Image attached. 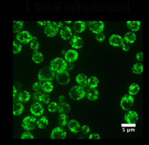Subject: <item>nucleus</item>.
Listing matches in <instances>:
<instances>
[{
    "instance_id": "43",
    "label": "nucleus",
    "mask_w": 149,
    "mask_h": 145,
    "mask_svg": "<svg viewBox=\"0 0 149 145\" xmlns=\"http://www.w3.org/2000/svg\"><path fill=\"white\" fill-rule=\"evenodd\" d=\"M88 138L90 139H100V137L97 133H92L89 135Z\"/></svg>"
},
{
    "instance_id": "33",
    "label": "nucleus",
    "mask_w": 149,
    "mask_h": 145,
    "mask_svg": "<svg viewBox=\"0 0 149 145\" xmlns=\"http://www.w3.org/2000/svg\"><path fill=\"white\" fill-rule=\"evenodd\" d=\"M68 117L65 113H61L58 118V122L61 126H65L68 124Z\"/></svg>"
},
{
    "instance_id": "14",
    "label": "nucleus",
    "mask_w": 149,
    "mask_h": 145,
    "mask_svg": "<svg viewBox=\"0 0 149 145\" xmlns=\"http://www.w3.org/2000/svg\"><path fill=\"white\" fill-rule=\"evenodd\" d=\"M79 57V53L75 50L72 49L68 50L65 53L64 58L66 61L72 62L77 60Z\"/></svg>"
},
{
    "instance_id": "49",
    "label": "nucleus",
    "mask_w": 149,
    "mask_h": 145,
    "mask_svg": "<svg viewBox=\"0 0 149 145\" xmlns=\"http://www.w3.org/2000/svg\"><path fill=\"white\" fill-rule=\"evenodd\" d=\"M78 12H81V5L80 4H79L78 6Z\"/></svg>"
},
{
    "instance_id": "30",
    "label": "nucleus",
    "mask_w": 149,
    "mask_h": 145,
    "mask_svg": "<svg viewBox=\"0 0 149 145\" xmlns=\"http://www.w3.org/2000/svg\"><path fill=\"white\" fill-rule=\"evenodd\" d=\"M143 65L142 63H136L133 65L132 70V72L136 74H141L143 71Z\"/></svg>"
},
{
    "instance_id": "55",
    "label": "nucleus",
    "mask_w": 149,
    "mask_h": 145,
    "mask_svg": "<svg viewBox=\"0 0 149 145\" xmlns=\"http://www.w3.org/2000/svg\"><path fill=\"white\" fill-rule=\"evenodd\" d=\"M59 10L60 11V10H61V7H60V6H59Z\"/></svg>"
},
{
    "instance_id": "17",
    "label": "nucleus",
    "mask_w": 149,
    "mask_h": 145,
    "mask_svg": "<svg viewBox=\"0 0 149 145\" xmlns=\"http://www.w3.org/2000/svg\"><path fill=\"white\" fill-rule=\"evenodd\" d=\"M68 127L69 130L74 134L79 133L81 128L79 123L74 119H72L68 123Z\"/></svg>"
},
{
    "instance_id": "22",
    "label": "nucleus",
    "mask_w": 149,
    "mask_h": 145,
    "mask_svg": "<svg viewBox=\"0 0 149 145\" xmlns=\"http://www.w3.org/2000/svg\"><path fill=\"white\" fill-rule=\"evenodd\" d=\"M99 95L98 91L95 88L88 89L86 93L87 98L91 101H95L97 100Z\"/></svg>"
},
{
    "instance_id": "42",
    "label": "nucleus",
    "mask_w": 149,
    "mask_h": 145,
    "mask_svg": "<svg viewBox=\"0 0 149 145\" xmlns=\"http://www.w3.org/2000/svg\"><path fill=\"white\" fill-rule=\"evenodd\" d=\"M136 58L139 61H142L143 59V52H139L137 53L136 55Z\"/></svg>"
},
{
    "instance_id": "50",
    "label": "nucleus",
    "mask_w": 149,
    "mask_h": 145,
    "mask_svg": "<svg viewBox=\"0 0 149 145\" xmlns=\"http://www.w3.org/2000/svg\"><path fill=\"white\" fill-rule=\"evenodd\" d=\"M54 12H55L56 11V5H54Z\"/></svg>"
},
{
    "instance_id": "46",
    "label": "nucleus",
    "mask_w": 149,
    "mask_h": 145,
    "mask_svg": "<svg viewBox=\"0 0 149 145\" xmlns=\"http://www.w3.org/2000/svg\"><path fill=\"white\" fill-rule=\"evenodd\" d=\"M41 92L39 91H36L33 94V97L34 99L36 100H38V98L40 95L42 93Z\"/></svg>"
},
{
    "instance_id": "44",
    "label": "nucleus",
    "mask_w": 149,
    "mask_h": 145,
    "mask_svg": "<svg viewBox=\"0 0 149 145\" xmlns=\"http://www.w3.org/2000/svg\"><path fill=\"white\" fill-rule=\"evenodd\" d=\"M129 44L125 42H124L122 45V48L123 50L125 51H128L130 48V46Z\"/></svg>"
},
{
    "instance_id": "15",
    "label": "nucleus",
    "mask_w": 149,
    "mask_h": 145,
    "mask_svg": "<svg viewBox=\"0 0 149 145\" xmlns=\"http://www.w3.org/2000/svg\"><path fill=\"white\" fill-rule=\"evenodd\" d=\"M70 43L71 46L75 49L81 48L83 45V41L81 37L75 35H74L71 39Z\"/></svg>"
},
{
    "instance_id": "1",
    "label": "nucleus",
    "mask_w": 149,
    "mask_h": 145,
    "mask_svg": "<svg viewBox=\"0 0 149 145\" xmlns=\"http://www.w3.org/2000/svg\"><path fill=\"white\" fill-rule=\"evenodd\" d=\"M63 25L61 22H50L44 29V33L48 37H53L56 36L59 32V28Z\"/></svg>"
},
{
    "instance_id": "8",
    "label": "nucleus",
    "mask_w": 149,
    "mask_h": 145,
    "mask_svg": "<svg viewBox=\"0 0 149 145\" xmlns=\"http://www.w3.org/2000/svg\"><path fill=\"white\" fill-rule=\"evenodd\" d=\"M134 97L131 95H125L121 98L120 101V106L125 111L129 110L134 103Z\"/></svg>"
},
{
    "instance_id": "29",
    "label": "nucleus",
    "mask_w": 149,
    "mask_h": 145,
    "mask_svg": "<svg viewBox=\"0 0 149 145\" xmlns=\"http://www.w3.org/2000/svg\"><path fill=\"white\" fill-rule=\"evenodd\" d=\"M99 80L97 77L95 76H91L87 80V84L90 88H95L98 85Z\"/></svg>"
},
{
    "instance_id": "3",
    "label": "nucleus",
    "mask_w": 149,
    "mask_h": 145,
    "mask_svg": "<svg viewBox=\"0 0 149 145\" xmlns=\"http://www.w3.org/2000/svg\"><path fill=\"white\" fill-rule=\"evenodd\" d=\"M55 75L54 72L50 67H46L39 71L38 77L40 81H51L54 79Z\"/></svg>"
},
{
    "instance_id": "5",
    "label": "nucleus",
    "mask_w": 149,
    "mask_h": 145,
    "mask_svg": "<svg viewBox=\"0 0 149 145\" xmlns=\"http://www.w3.org/2000/svg\"><path fill=\"white\" fill-rule=\"evenodd\" d=\"M36 118L31 116H27L24 117L21 123V126L24 129L27 131L34 130L36 125Z\"/></svg>"
},
{
    "instance_id": "26",
    "label": "nucleus",
    "mask_w": 149,
    "mask_h": 145,
    "mask_svg": "<svg viewBox=\"0 0 149 145\" xmlns=\"http://www.w3.org/2000/svg\"><path fill=\"white\" fill-rule=\"evenodd\" d=\"M136 39V36L135 33L130 31L127 32L124 37V40L125 42L129 44L134 43Z\"/></svg>"
},
{
    "instance_id": "51",
    "label": "nucleus",
    "mask_w": 149,
    "mask_h": 145,
    "mask_svg": "<svg viewBox=\"0 0 149 145\" xmlns=\"http://www.w3.org/2000/svg\"><path fill=\"white\" fill-rule=\"evenodd\" d=\"M128 12H129V2H128Z\"/></svg>"
},
{
    "instance_id": "56",
    "label": "nucleus",
    "mask_w": 149,
    "mask_h": 145,
    "mask_svg": "<svg viewBox=\"0 0 149 145\" xmlns=\"http://www.w3.org/2000/svg\"><path fill=\"white\" fill-rule=\"evenodd\" d=\"M34 10V12H36V9L35 8V9Z\"/></svg>"
},
{
    "instance_id": "52",
    "label": "nucleus",
    "mask_w": 149,
    "mask_h": 145,
    "mask_svg": "<svg viewBox=\"0 0 149 145\" xmlns=\"http://www.w3.org/2000/svg\"><path fill=\"white\" fill-rule=\"evenodd\" d=\"M56 11L57 12H58V6H56Z\"/></svg>"
},
{
    "instance_id": "20",
    "label": "nucleus",
    "mask_w": 149,
    "mask_h": 145,
    "mask_svg": "<svg viewBox=\"0 0 149 145\" xmlns=\"http://www.w3.org/2000/svg\"><path fill=\"white\" fill-rule=\"evenodd\" d=\"M126 22L128 28L133 32L138 31L141 27V22L139 21L128 20Z\"/></svg>"
},
{
    "instance_id": "9",
    "label": "nucleus",
    "mask_w": 149,
    "mask_h": 145,
    "mask_svg": "<svg viewBox=\"0 0 149 145\" xmlns=\"http://www.w3.org/2000/svg\"><path fill=\"white\" fill-rule=\"evenodd\" d=\"M66 135V132L62 128L57 126L52 130L50 138L52 139H63L65 138Z\"/></svg>"
},
{
    "instance_id": "54",
    "label": "nucleus",
    "mask_w": 149,
    "mask_h": 145,
    "mask_svg": "<svg viewBox=\"0 0 149 145\" xmlns=\"http://www.w3.org/2000/svg\"><path fill=\"white\" fill-rule=\"evenodd\" d=\"M77 11L78 10V6H77Z\"/></svg>"
},
{
    "instance_id": "24",
    "label": "nucleus",
    "mask_w": 149,
    "mask_h": 145,
    "mask_svg": "<svg viewBox=\"0 0 149 145\" xmlns=\"http://www.w3.org/2000/svg\"><path fill=\"white\" fill-rule=\"evenodd\" d=\"M31 97L30 93L28 91L24 90L19 93L18 95V98L20 101L26 103L29 101Z\"/></svg>"
},
{
    "instance_id": "45",
    "label": "nucleus",
    "mask_w": 149,
    "mask_h": 145,
    "mask_svg": "<svg viewBox=\"0 0 149 145\" xmlns=\"http://www.w3.org/2000/svg\"><path fill=\"white\" fill-rule=\"evenodd\" d=\"M36 22L38 24L41 26H46L50 22V21H37Z\"/></svg>"
},
{
    "instance_id": "28",
    "label": "nucleus",
    "mask_w": 149,
    "mask_h": 145,
    "mask_svg": "<svg viewBox=\"0 0 149 145\" xmlns=\"http://www.w3.org/2000/svg\"><path fill=\"white\" fill-rule=\"evenodd\" d=\"M49 123L47 117L45 116H43L36 121V125L39 128L43 129L47 127Z\"/></svg>"
},
{
    "instance_id": "39",
    "label": "nucleus",
    "mask_w": 149,
    "mask_h": 145,
    "mask_svg": "<svg viewBox=\"0 0 149 145\" xmlns=\"http://www.w3.org/2000/svg\"><path fill=\"white\" fill-rule=\"evenodd\" d=\"M42 83L40 82H36L34 83L32 85V88L35 91H38L41 89Z\"/></svg>"
},
{
    "instance_id": "41",
    "label": "nucleus",
    "mask_w": 149,
    "mask_h": 145,
    "mask_svg": "<svg viewBox=\"0 0 149 145\" xmlns=\"http://www.w3.org/2000/svg\"><path fill=\"white\" fill-rule=\"evenodd\" d=\"M80 130L82 133L86 134L90 132V128L88 126L85 125L82 126Z\"/></svg>"
},
{
    "instance_id": "47",
    "label": "nucleus",
    "mask_w": 149,
    "mask_h": 145,
    "mask_svg": "<svg viewBox=\"0 0 149 145\" xmlns=\"http://www.w3.org/2000/svg\"><path fill=\"white\" fill-rule=\"evenodd\" d=\"M13 98H14L15 97L17 94V89L15 86H13Z\"/></svg>"
},
{
    "instance_id": "35",
    "label": "nucleus",
    "mask_w": 149,
    "mask_h": 145,
    "mask_svg": "<svg viewBox=\"0 0 149 145\" xmlns=\"http://www.w3.org/2000/svg\"><path fill=\"white\" fill-rule=\"evenodd\" d=\"M50 100V97L48 94L42 93L40 95L38 98L39 101L46 104L49 103Z\"/></svg>"
},
{
    "instance_id": "12",
    "label": "nucleus",
    "mask_w": 149,
    "mask_h": 145,
    "mask_svg": "<svg viewBox=\"0 0 149 145\" xmlns=\"http://www.w3.org/2000/svg\"><path fill=\"white\" fill-rule=\"evenodd\" d=\"M139 116L136 112L133 110H129L124 115V119L128 123H136L138 121Z\"/></svg>"
},
{
    "instance_id": "16",
    "label": "nucleus",
    "mask_w": 149,
    "mask_h": 145,
    "mask_svg": "<svg viewBox=\"0 0 149 145\" xmlns=\"http://www.w3.org/2000/svg\"><path fill=\"white\" fill-rule=\"evenodd\" d=\"M57 111L60 113H65L69 112L70 110V105L65 101V99L58 101Z\"/></svg>"
},
{
    "instance_id": "23",
    "label": "nucleus",
    "mask_w": 149,
    "mask_h": 145,
    "mask_svg": "<svg viewBox=\"0 0 149 145\" xmlns=\"http://www.w3.org/2000/svg\"><path fill=\"white\" fill-rule=\"evenodd\" d=\"M76 82L81 86H85L87 85V78L85 74L79 73L77 75L75 78Z\"/></svg>"
},
{
    "instance_id": "2",
    "label": "nucleus",
    "mask_w": 149,
    "mask_h": 145,
    "mask_svg": "<svg viewBox=\"0 0 149 145\" xmlns=\"http://www.w3.org/2000/svg\"><path fill=\"white\" fill-rule=\"evenodd\" d=\"M50 67L55 72L58 73L64 71L67 67L66 61L60 57L53 58L50 62Z\"/></svg>"
},
{
    "instance_id": "37",
    "label": "nucleus",
    "mask_w": 149,
    "mask_h": 145,
    "mask_svg": "<svg viewBox=\"0 0 149 145\" xmlns=\"http://www.w3.org/2000/svg\"><path fill=\"white\" fill-rule=\"evenodd\" d=\"M34 138L33 135L28 131L23 132L20 137V139H32Z\"/></svg>"
},
{
    "instance_id": "27",
    "label": "nucleus",
    "mask_w": 149,
    "mask_h": 145,
    "mask_svg": "<svg viewBox=\"0 0 149 145\" xmlns=\"http://www.w3.org/2000/svg\"><path fill=\"white\" fill-rule=\"evenodd\" d=\"M41 89L45 92L50 93L53 90V83L51 81H45L42 83Z\"/></svg>"
},
{
    "instance_id": "6",
    "label": "nucleus",
    "mask_w": 149,
    "mask_h": 145,
    "mask_svg": "<svg viewBox=\"0 0 149 145\" xmlns=\"http://www.w3.org/2000/svg\"><path fill=\"white\" fill-rule=\"evenodd\" d=\"M16 39L20 42L27 44L36 38L33 37L27 31H23L18 33L16 36Z\"/></svg>"
},
{
    "instance_id": "19",
    "label": "nucleus",
    "mask_w": 149,
    "mask_h": 145,
    "mask_svg": "<svg viewBox=\"0 0 149 145\" xmlns=\"http://www.w3.org/2000/svg\"><path fill=\"white\" fill-rule=\"evenodd\" d=\"M86 26L85 21L79 20L75 21L72 27L73 30L76 33H80L85 30Z\"/></svg>"
},
{
    "instance_id": "4",
    "label": "nucleus",
    "mask_w": 149,
    "mask_h": 145,
    "mask_svg": "<svg viewBox=\"0 0 149 145\" xmlns=\"http://www.w3.org/2000/svg\"><path fill=\"white\" fill-rule=\"evenodd\" d=\"M86 93L83 87L80 85H75L70 90L69 95L71 98L75 101H79L83 98Z\"/></svg>"
},
{
    "instance_id": "13",
    "label": "nucleus",
    "mask_w": 149,
    "mask_h": 145,
    "mask_svg": "<svg viewBox=\"0 0 149 145\" xmlns=\"http://www.w3.org/2000/svg\"><path fill=\"white\" fill-rule=\"evenodd\" d=\"M109 44L114 47L122 46L124 41L123 38L119 35L113 34L111 35L109 39Z\"/></svg>"
},
{
    "instance_id": "48",
    "label": "nucleus",
    "mask_w": 149,
    "mask_h": 145,
    "mask_svg": "<svg viewBox=\"0 0 149 145\" xmlns=\"http://www.w3.org/2000/svg\"><path fill=\"white\" fill-rule=\"evenodd\" d=\"M64 22L65 23H66L68 24H69L72 22V21H71V20L65 21H64Z\"/></svg>"
},
{
    "instance_id": "32",
    "label": "nucleus",
    "mask_w": 149,
    "mask_h": 145,
    "mask_svg": "<svg viewBox=\"0 0 149 145\" xmlns=\"http://www.w3.org/2000/svg\"><path fill=\"white\" fill-rule=\"evenodd\" d=\"M140 87L137 84L133 83L131 84L128 89V92L130 95H135L139 92Z\"/></svg>"
},
{
    "instance_id": "53",
    "label": "nucleus",
    "mask_w": 149,
    "mask_h": 145,
    "mask_svg": "<svg viewBox=\"0 0 149 145\" xmlns=\"http://www.w3.org/2000/svg\"><path fill=\"white\" fill-rule=\"evenodd\" d=\"M74 12H75V10H76L75 6H74Z\"/></svg>"
},
{
    "instance_id": "34",
    "label": "nucleus",
    "mask_w": 149,
    "mask_h": 145,
    "mask_svg": "<svg viewBox=\"0 0 149 145\" xmlns=\"http://www.w3.org/2000/svg\"><path fill=\"white\" fill-rule=\"evenodd\" d=\"M22 45L17 41L14 40L13 42V53L17 54L19 53L22 51Z\"/></svg>"
},
{
    "instance_id": "10",
    "label": "nucleus",
    "mask_w": 149,
    "mask_h": 145,
    "mask_svg": "<svg viewBox=\"0 0 149 145\" xmlns=\"http://www.w3.org/2000/svg\"><path fill=\"white\" fill-rule=\"evenodd\" d=\"M30 111L31 114L34 116H40L43 113L44 109L41 104L37 102L33 103L31 105Z\"/></svg>"
},
{
    "instance_id": "25",
    "label": "nucleus",
    "mask_w": 149,
    "mask_h": 145,
    "mask_svg": "<svg viewBox=\"0 0 149 145\" xmlns=\"http://www.w3.org/2000/svg\"><path fill=\"white\" fill-rule=\"evenodd\" d=\"M32 59L35 63L40 64L43 61L44 58L42 53L36 50L34 51L33 53Z\"/></svg>"
},
{
    "instance_id": "31",
    "label": "nucleus",
    "mask_w": 149,
    "mask_h": 145,
    "mask_svg": "<svg viewBox=\"0 0 149 145\" xmlns=\"http://www.w3.org/2000/svg\"><path fill=\"white\" fill-rule=\"evenodd\" d=\"M24 22L21 21L13 22V31L14 33H18L20 32L23 27Z\"/></svg>"
},
{
    "instance_id": "7",
    "label": "nucleus",
    "mask_w": 149,
    "mask_h": 145,
    "mask_svg": "<svg viewBox=\"0 0 149 145\" xmlns=\"http://www.w3.org/2000/svg\"><path fill=\"white\" fill-rule=\"evenodd\" d=\"M88 25L89 30L96 34L101 33L104 27V23L102 21H89Z\"/></svg>"
},
{
    "instance_id": "38",
    "label": "nucleus",
    "mask_w": 149,
    "mask_h": 145,
    "mask_svg": "<svg viewBox=\"0 0 149 145\" xmlns=\"http://www.w3.org/2000/svg\"><path fill=\"white\" fill-rule=\"evenodd\" d=\"M30 47L31 49L34 51L37 50L40 47L39 43L36 40H33L30 44Z\"/></svg>"
},
{
    "instance_id": "36",
    "label": "nucleus",
    "mask_w": 149,
    "mask_h": 145,
    "mask_svg": "<svg viewBox=\"0 0 149 145\" xmlns=\"http://www.w3.org/2000/svg\"><path fill=\"white\" fill-rule=\"evenodd\" d=\"M57 103L55 101L50 102L47 106V109L50 112H56L57 110Z\"/></svg>"
},
{
    "instance_id": "21",
    "label": "nucleus",
    "mask_w": 149,
    "mask_h": 145,
    "mask_svg": "<svg viewBox=\"0 0 149 145\" xmlns=\"http://www.w3.org/2000/svg\"><path fill=\"white\" fill-rule=\"evenodd\" d=\"M24 106L22 103L20 102H16L13 105V114L15 116L21 115L23 112Z\"/></svg>"
},
{
    "instance_id": "18",
    "label": "nucleus",
    "mask_w": 149,
    "mask_h": 145,
    "mask_svg": "<svg viewBox=\"0 0 149 145\" xmlns=\"http://www.w3.org/2000/svg\"><path fill=\"white\" fill-rule=\"evenodd\" d=\"M60 34L61 38L63 40H67L70 39L72 35V31L69 26L63 27L60 31Z\"/></svg>"
},
{
    "instance_id": "40",
    "label": "nucleus",
    "mask_w": 149,
    "mask_h": 145,
    "mask_svg": "<svg viewBox=\"0 0 149 145\" xmlns=\"http://www.w3.org/2000/svg\"><path fill=\"white\" fill-rule=\"evenodd\" d=\"M105 35L102 33L97 34L95 36V38L96 40L100 42L104 41L105 39Z\"/></svg>"
},
{
    "instance_id": "11",
    "label": "nucleus",
    "mask_w": 149,
    "mask_h": 145,
    "mask_svg": "<svg viewBox=\"0 0 149 145\" xmlns=\"http://www.w3.org/2000/svg\"><path fill=\"white\" fill-rule=\"evenodd\" d=\"M57 81L60 84L65 85L68 84L70 80V76L68 73L65 71L57 73L56 75Z\"/></svg>"
}]
</instances>
